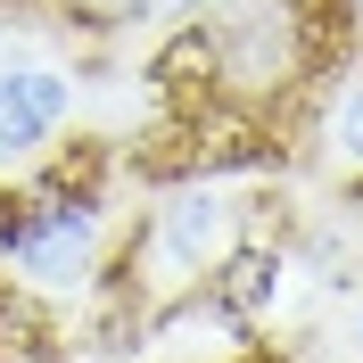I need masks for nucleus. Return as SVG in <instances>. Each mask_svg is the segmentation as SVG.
Segmentation results:
<instances>
[{"label": "nucleus", "instance_id": "f257e3e1", "mask_svg": "<svg viewBox=\"0 0 363 363\" xmlns=\"http://www.w3.org/2000/svg\"><path fill=\"white\" fill-rule=\"evenodd\" d=\"M240 240H248V206L231 199L223 182L190 174V182H174V190L157 199V215L124 240V256H157L165 281H190V289H199Z\"/></svg>", "mask_w": 363, "mask_h": 363}, {"label": "nucleus", "instance_id": "f03ea898", "mask_svg": "<svg viewBox=\"0 0 363 363\" xmlns=\"http://www.w3.org/2000/svg\"><path fill=\"white\" fill-rule=\"evenodd\" d=\"M74 116V74L58 58H0V165H33L58 149Z\"/></svg>", "mask_w": 363, "mask_h": 363}, {"label": "nucleus", "instance_id": "7ed1b4c3", "mask_svg": "<svg viewBox=\"0 0 363 363\" xmlns=\"http://www.w3.org/2000/svg\"><path fill=\"white\" fill-rule=\"evenodd\" d=\"M33 9H50V25L83 33V42H108V33H133L157 17V0H33Z\"/></svg>", "mask_w": 363, "mask_h": 363}, {"label": "nucleus", "instance_id": "20e7f679", "mask_svg": "<svg viewBox=\"0 0 363 363\" xmlns=\"http://www.w3.org/2000/svg\"><path fill=\"white\" fill-rule=\"evenodd\" d=\"M347 17H355V33H363V0H347Z\"/></svg>", "mask_w": 363, "mask_h": 363}]
</instances>
